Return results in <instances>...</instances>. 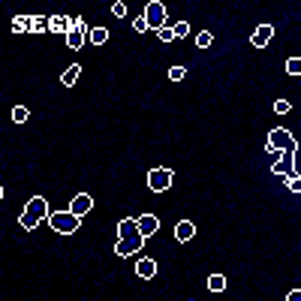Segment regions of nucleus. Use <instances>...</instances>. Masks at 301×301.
Returning a JSON list of instances; mask_svg holds the SVG:
<instances>
[{
	"label": "nucleus",
	"mask_w": 301,
	"mask_h": 301,
	"mask_svg": "<svg viewBox=\"0 0 301 301\" xmlns=\"http://www.w3.org/2000/svg\"><path fill=\"white\" fill-rule=\"evenodd\" d=\"M265 151L268 154H298V141H295V136L289 133V130H283V127H277V130H271L268 133V141H265Z\"/></svg>",
	"instance_id": "f257e3e1"
},
{
	"label": "nucleus",
	"mask_w": 301,
	"mask_h": 301,
	"mask_svg": "<svg viewBox=\"0 0 301 301\" xmlns=\"http://www.w3.org/2000/svg\"><path fill=\"white\" fill-rule=\"evenodd\" d=\"M51 217V211H48V202L42 199V196H33L30 202H27V208L21 211V217H19V223H21V229H37L42 220H48Z\"/></svg>",
	"instance_id": "f03ea898"
},
{
	"label": "nucleus",
	"mask_w": 301,
	"mask_h": 301,
	"mask_svg": "<svg viewBox=\"0 0 301 301\" xmlns=\"http://www.w3.org/2000/svg\"><path fill=\"white\" fill-rule=\"evenodd\" d=\"M48 223H51V229H55V232L73 235L76 229H79V223H81V217H76L73 211H55V214L48 217Z\"/></svg>",
	"instance_id": "7ed1b4c3"
},
{
	"label": "nucleus",
	"mask_w": 301,
	"mask_h": 301,
	"mask_svg": "<svg viewBox=\"0 0 301 301\" xmlns=\"http://www.w3.org/2000/svg\"><path fill=\"white\" fill-rule=\"evenodd\" d=\"M145 21H148V27L157 30V33L166 27V6L160 3V0H151V3L145 6Z\"/></svg>",
	"instance_id": "20e7f679"
},
{
	"label": "nucleus",
	"mask_w": 301,
	"mask_h": 301,
	"mask_svg": "<svg viewBox=\"0 0 301 301\" xmlns=\"http://www.w3.org/2000/svg\"><path fill=\"white\" fill-rule=\"evenodd\" d=\"M172 178H175L172 169H151V172H148V187H151L154 193H163V190L172 187Z\"/></svg>",
	"instance_id": "39448f33"
},
{
	"label": "nucleus",
	"mask_w": 301,
	"mask_h": 301,
	"mask_svg": "<svg viewBox=\"0 0 301 301\" xmlns=\"http://www.w3.org/2000/svg\"><path fill=\"white\" fill-rule=\"evenodd\" d=\"M141 247H145V238H118L115 253L118 256H133V253H141Z\"/></svg>",
	"instance_id": "423d86ee"
},
{
	"label": "nucleus",
	"mask_w": 301,
	"mask_h": 301,
	"mask_svg": "<svg viewBox=\"0 0 301 301\" xmlns=\"http://www.w3.org/2000/svg\"><path fill=\"white\" fill-rule=\"evenodd\" d=\"M271 172L277 175V178H289V175H295V157L292 154H280V160L271 166Z\"/></svg>",
	"instance_id": "0eeeda50"
},
{
	"label": "nucleus",
	"mask_w": 301,
	"mask_h": 301,
	"mask_svg": "<svg viewBox=\"0 0 301 301\" xmlns=\"http://www.w3.org/2000/svg\"><path fill=\"white\" fill-rule=\"evenodd\" d=\"M48 30L60 33V37H69V33H73V19H69V15H51V19H48Z\"/></svg>",
	"instance_id": "6e6552de"
},
{
	"label": "nucleus",
	"mask_w": 301,
	"mask_h": 301,
	"mask_svg": "<svg viewBox=\"0 0 301 301\" xmlns=\"http://www.w3.org/2000/svg\"><path fill=\"white\" fill-rule=\"evenodd\" d=\"M91 208H94V199L87 196V193H79V196H76L73 202H69V211H73L76 217H84V214H87V211H91Z\"/></svg>",
	"instance_id": "1a4fd4ad"
},
{
	"label": "nucleus",
	"mask_w": 301,
	"mask_h": 301,
	"mask_svg": "<svg viewBox=\"0 0 301 301\" xmlns=\"http://www.w3.org/2000/svg\"><path fill=\"white\" fill-rule=\"evenodd\" d=\"M271 37H274V27L271 24H259L256 30H253V37H250V42L256 45V48H265L271 42Z\"/></svg>",
	"instance_id": "9d476101"
},
{
	"label": "nucleus",
	"mask_w": 301,
	"mask_h": 301,
	"mask_svg": "<svg viewBox=\"0 0 301 301\" xmlns=\"http://www.w3.org/2000/svg\"><path fill=\"white\" fill-rule=\"evenodd\" d=\"M157 229H160V220H157L154 214H141V217H139V232H141V238L157 235Z\"/></svg>",
	"instance_id": "9b49d317"
},
{
	"label": "nucleus",
	"mask_w": 301,
	"mask_h": 301,
	"mask_svg": "<svg viewBox=\"0 0 301 301\" xmlns=\"http://www.w3.org/2000/svg\"><path fill=\"white\" fill-rule=\"evenodd\" d=\"M136 274H139L141 280L157 277V262H154V259H148V256H141V259L136 262Z\"/></svg>",
	"instance_id": "f8f14e48"
},
{
	"label": "nucleus",
	"mask_w": 301,
	"mask_h": 301,
	"mask_svg": "<svg viewBox=\"0 0 301 301\" xmlns=\"http://www.w3.org/2000/svg\"><path fill=\"white\" fill-rule=\"evenodd\" d=\"M118 235H120V238H141V232H139V220H133V217L120 220V223H118Z\"/></svg>",
	"instance_id": "ddd939ff"
},
{
	"label": "nucleus",
	"mask_w": 301,
	"mask_h": 301,
	"mask_svg": "<svg viewBox=\"0 0 301 301\" xmlns=\"http://www.w3.org/2000/svg\"><path fill=\"white\" fill-rule=\"evenodd\" d=\"M193 235H196V226H193L190 220H178V226H175V238H178V241H190Z\"/></svg>",
	"instance_id": "4468645a"
},
{
	"label": "nucleus",
	"mask_w": 301,
	"mask_h": 301,
	"mask_svg": "<svg viewBox=\"0 0 301 301\" xmlns=\"http://www.w3.org/2000/svg\"><path fill=\"white\" fill-rule=\"evenodd\" d=\"M12 30H19V33L33 30V15H19V19H12Z\"/></svg>",
	"instance_id": "2eb2a0df"
},
{
	"label": "nucleus",
	"mask_w": 301,
	"mask_h": 301,
	"mask_svg": "<svg viewBox=\"0 0 301 301\" xmlns=\"http://www.w3.org/2000/svg\"><path fill=\"white\" fill-rule=\"evenodd\" d=\"M79 76H81V66H79V63H73V66H69L66 73H63V79H60V81H63L66 87H73V84L79 81Z\"/></svg>",
	"instance_id": "dca6fc26"
},
{
	"label": "nucleus",
	"mask_w": 301,
	"mask_h": 301,
	"mask_svg": "<svg viewBox=\"0 0 301 301\" xmlns=\"http://www.w3.org/2000/svg\"><path fill=\"white\" fill-rule=\"evenodd\" d=\"M208 289H211V292H223V289H226V277H223V274H211V277H208Z\"/></svg>",
	"instance_id": "f3484780"
},
{
	"label": "nucleus",
	"mask_w": 301,
	"mask_h": 301,
	"mask_svg": "<svg viewBox=\"0 0 301 301\" xmlns=\"http://www.w3.org/2000/svg\"><path fill=\"white\" fill-rule=\"evenodd\" d=\"M66 45H69V48H73V51H79V48L84 45V33H79V30H73V33H69V37H66Z\"/></svg>",
	"instance_id": "a211bd4d"
},
{
	"label": "nucleus",
	"mask_w": 301,
	"mask_h": 301,
	"mask_svg": "<svg viewBox=\"0 0 301 301\" xmlns=\"http://www.w3.org/2000/svg\"><path fill=\"white\" fill-rule=\"evenodd\" d=\"M105 40H109V30H105V27H94L91 30V42L94 45H105Z\"/></svg>",
	"instance_id": "6ab92c4d"
},
{
	"label": "nucleus",
	"mask_w": 301,
	"mask_h": 301,
	"mask_svg": "<svg viewBox=\"0 0 301 301\" xmlns=\"http://www.w3.org/2000/svg\"><path fill=\"white\" fill-rule=\"evenodd\" d=\"M27 118H30V112L24 109V105H15V109H12V120H15V123H24Z\"/></svg>",
	"instance_id": "aec40b11"
},
{
	"label": "nucleus",
	"mask_w": 301,
	"mask_h": 301,
	"mask_svg": "<svg viewBox=\"0 0 301 301\" xmlns=\"http://www.w3.org/2000/svg\"><path fill=\"white\" fill-rule=\"evenodd\" d=\"M286 73L289 76H301V58H289L286 60Z\"/></svg>",
	"instance_id": "412c9836"
},
{
	"label": "nucleus",
	"mask_w": 301,
	"mask_h": 301,
	"mask_svg": "<svg viewBox=\"0 0 301 301\" xmlns=\"http://www.w3.org/2000/svg\"><path fill=\"white\" fill-rule=\"evenodd\" d=\"M48 30V19H42V15H33V33H42Z\"/></svg>",
	"instance_id": "4be33fe9"
},
{
	"label": "nucleus",
	"mask_w": 301,
	"mask_h": 301,
	"mask_svg": "<svg viewBox=\"0 0 301 301\" xmlns=\"http://www.w3.org/2000/svg\"><path fill=\"white\" fill-rule=\"evenodd\" d=\"M211 42H214V37H211V33H208V30H202V33H199V37H196V45H199V48H208Z\"/></svg>",
	"instance_id": "5701e85b"
},
{
	"label": "nucleus",
	"mask_w": 301,
	"mask_h": 301,
	"mask_svg": "<svg viewBox=\"0 0 301 301\" xmlns=\"http://www.w3.org/2000/svg\"><path fill=\"white\" fill-rule=\"evenodd\" d=\"M286 187H289L292 193H301V175H289V178H286Z\"/></svg>",
	"instance_id": "b1692460"
},
{
	"label": "nucleus",
	"mask_w": 301,
	"mask_h": 301,
	"mask_svg": "<svg viewBox=\"0 0 301 301\" xmlns=\"http://www.w3.org/2000/svg\"><path fill=\"white\" fill-rule=\"evenodd\" d=\"M133 30H136V33H145V30H151V27H148V21H145V12H141L139 19L133 21Z\"/></svg>",
	"instance_id": "393cba45"
},
{
	"label": "nucleus",
	"mask_w": 301,
	"mask_h": 301,
	"mask_svg": "<svg viewBox=\"0 0 301 301\" xmlns=\"http://www.w3.org/2000/svg\"><path fill=\"white\" fill-rule=\"evenodd\" d=\"M157 37H160L163 42H172V40H178V37H175V27H169V24H166V27H163L160 33H157Z\"/></svg>",
	"instance_id": "a878e982"
},
{
	"label": "nucleus",
	"mask_w": 301,
	"mask_h": 301,
	"mask_svg": "<svg viewBox=\"0 0 301 301\" xmlns=\"http://www.w3.org/2000/svg\"><path fill=\"white\" fill-rule=\"evenodd\" d=\"M184 76H187V69H184V66H172V69H169V79H172V81H181Z\"/></svg>",
	"instance_id": "bb28decb"
},
{
	"label": "nucleus",
	"mask_w": 301,
	"mask_h": 301,
	"mask_svg": "<svg viewBox=\"0 0 301 301\" xmlns=\"http://www.w3.org/2000/svg\"><path fill=\"white\" fill-rule=\"evenodd\" d=\"M274 112H277V115H289V112H292V105H289L286 100H277V102H274Z\"/></svg>",
	"instance_id": "cd10ccee"
},
{
	"label": "nucleus",
	"mask_w": 301,
	"mask_h": 301,
	"mask_svg": "<svg viewBox=\"0 0 301 301\" xmlns=\"http://www.w3.org/2000/svg\"><path fill=\"white\" fill-rule=\"evenodd\" d=\"M187 33H190V24H187V21H178V24H175V37H187Z\"/></svg>",
	"instance_id": "c85d7f7f"
},
{
	"label": "nucleus",
	"mask_w": 301,
	"mask_h": 301,
	"mask_svg": "<svg viewBox=\"0 0 301 301\" xmlns=\"http://www.w3.org/2000/svg\"><path fill=\"white\" fill-rule=\"evenodd\" d=\"M112 12L118 15V19H123V15H127V6H123V3H120V0H118V3L112 6Z\"/></svg>",
	"instance_id": "c756f323"
},
{
	"label": "nucleus",
	"mask_w": 301,
	"mask_h": 301,
	"mask_svg": "<svg viewBox=\"0 0 301 301\" xmlns=\"http://www.w3.org/2000/svg\"><path fill=\"white\" fill-rule=\"evenodd\" d=\"M286 301H301V289H292V292L286 295Z\"/></svg>",
	"instance_id": "7c9ffc66"
}]
</instances>
